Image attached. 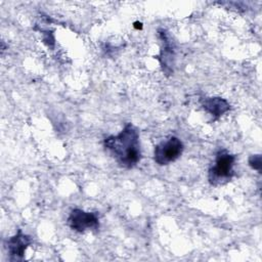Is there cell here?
Segmentation results:
<instances>
[{
	"instance_id": "cell-4",
	"label": "cell",
	"mask_w": 262,
	"mask_h": 262,
	"mask_svg": "<svg viewBox=\"0 0 262 262\" xmlns=\"http://www.w3.org/2000/svg\"><path fill=\"white\" fill-rule=\"evenodd\" d=\"M68 224L71 229L77 232H84L85 230H96L99 227L98 216L93 212H86L81 209L72 210Z\"/></svg>"
},
{
	"instance_id": "cell-8",
	"label": "cell",
	"mask_w": 262,
	"mask_h": 262,
	"mask_svg": "<svg viewBox=\"0 0 262 262\" xmlns=\"http://www.w3.org/2000/svg\"><path fill=\"white\" fill-rule=\"evenodd\" d=\"M249 165L254 170H257L259 173H261V167H262V160L261 155H253L249 158Z\"/></svg>"
},
{
	"instance_id": "cell-1",
	"label": "cell",
	"mask_w": 262,
	"mask_h": 262,
	"mask_svg": "<svg viewBox=\"0 0 262 262\" xmlns=\"http://www.w3.org/2000/svg\"><path fill=\"white\" fill-rule=\"evenodd\" d=\"M103 146L122 168H133L141 159L139 134L131 123L126 124L119 134L107 136Z\"/></svg>"
},
{
	"instance_id": "cell-6",
	"label": "cell",
	"mask_w": 262,
	"mask_h": 262,
	"mask_svg": "<svg viewBox=\"0 0 262 262\" xmlns=\"http://www.w3.org/2000/svg\"><path fill=\"white\" fill-rule=\"evenodd\" d=\"M202 106L215 119L220 118L222 115H224L226 112L230 110L229 102L226 99L219 96L206 97L202 99Z\"/></svg>"
},
{
	"instance_id": "cell-7",
	"label": "cell",
	"mask_w": 262,
	"mask_h": 262,
	"mask_svg": "<svg viewBox=\"0 0 262 262\" xmlns=\"http://www.w3.org/2000/svg\"><path fill=\"white\" fill-rule=\"evenodd\" d=\"M163 43H164V48L161 51L159 60L162 64L163 72H165L166 75H170L173 73V66H174V51L172 48V44L168 41L166 33L164 31L161 33Z\"/></svg>"
},
{
	"instance_id": "cell-5",
	"label": "cell",
	"mask_w": 262,
	"mask_h": 262,
	"mask_svg": "<svg viewBox=\"0 0 262 262\" xmlns=\"http://www.w3.org/2000/svg\"><path fill=\"white\" fill-rule=\"evenodd\" d=\"M33 243L30 235L25 234L21 229H18L17 232L9 237L6 241L7 251L12 261H20L25 257V252L27 248Z\"/></svg>"
},
{
	"instance_id": "cell-2",
	"label": "cell",
	"mask_w": 262,
	"mask_h": 262,
	"mask_svg": "<svg viewBox=\"0 0 262 262\" xmlns=\"http://www.w3.org/2000/svg\"><path fill=\"white\" fill-rule=\"evenodd\" d=\"M235 157L226 149H220L215 158L214 165L209 169L208 180L211 185L217 186L227 183L234 175L233 165Z\"/></svg>"
},
{
	"instance_id": "cell-3",
	"label": "cell",
	"mask_w": 262,
	"mask_h": 262,
	"mask_svg": "<svg viewBox=\"0 0 262 262\" xmlns=\"http://www.w3.org/2000/svg\"><path fill=\"white\" fill-rule=\"evenodd\" d=\"M183 148V143L178 137L170 136L155 146L154 160L160 166L169 165L181 156Z\"/></svg>"
}]
</instances>
